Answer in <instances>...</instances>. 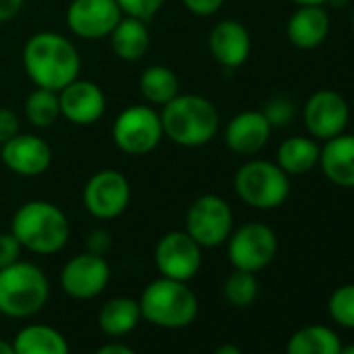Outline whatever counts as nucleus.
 Wrapping results in <instances>:
<instances>
[{"instance_id":"nucleus-1","label":"nucleus","mask_w":354,"mask_h":354,"mask_svg":"<svg viewBox=\"0 0 354 354\" xmlns=\"http://www.w3.org/2000/svg\"><path fill=\"white\" fill-rule=\"evenodd\" d=\"M21 63L36 88L61 92L80 77L82 59L75 44L59 32L34 34L21 53Z\"/></svg>"},{"instance_id":"nucleus-2","label":"nucleus","mask_w":354,"mask_h":354,"mask_svg":"<svg viewBox=\"0 0 354 354\" xmlns=\"http://www.w3.org/2000/svg\"><path fill=\"white\" fill-rule=\"evenodd\" d=\"M160 123L165 138L173 144L198 148L217 136L219 111L201 94H177L160 106Z\"/></svg>"},{"instance_id":"nucleus-3","label":"nucleus","mask_w":354,"mask_h":354,"mask_svg":"<svg viewBox=\"0 0 354 354\" xmlns=\"http://www.w3.org/2000/svg\"><path fill=\"white\" fill-rule=\"evenodd\" d=\"M11 234L19 240L24 250L36 254L61 252L71 236L67 215L48 201H28L11 219Z\"/></svg>"},{"instance_id":"nucleus-4","label":"nucleus","mask_w":354,"mask_h":354,"mask_svg":"<svg viewBox=\"0 0 354 354\" xmlns=\"http://www.w3.org/2000/svg\"><path fill=\"white\" fill-rule=\"evenodd\" d=\"M140 313L162 329H184L198 317V298L188 281L158 277L140 294Z\"/></svg>"},{"instance_id":"nucleus-5","label":"nucleus","mask_w":354,"mask_h":354,"mask_svg":"<svg viewBox=\"0 0 354 354\" xmlns=\"http://www.w3.org/2000/svg\"><path fill=\"white\" fill-rule=\"evenodd\" d=\"M50 296L46 273L28 261L0 269V313L11 319H28L44 308Z\"/></svg>"},{"instance_id":"nucleus-6","label":"nucleus","mask_w":354,"mask_h":354,"mask_svg":"<svg viewBox=\"0 0 354 354\" xmlns=\"http://www.w3.org/2000/svg\"><path fill=\"white\" fill-rule=\"evenodd\" d=\"M238 198L259 211L281 207L290 196V175L273 160L250 158L234 175Z\"/></svg>"},{"instance_id":"nucleus-7","label":"nucleus","mask_w":354,"mask_h":354,"mask_svg":"<svg viewBox=\"0 0 354 354\" xmlns=\"http://www.w3.org/2000/svg\"><path fill=\"white\" fill-rule=\"evenodd\" d=\"M111 136L115 146L129 156L150 154L165 138L160 113L150 104H131L113 121Z\"/></svg>"},{"instance_id":"nucleus-8","label":"nucleus","mask_w":354,"mask_h":354,"mask_svg":"<svg viewBox=\"0 0 354 354\" xmlns=\"http://www.w3.org/2000/svg\"><path fill=\"white\" fill-rule=\"evenodd\" d=\"M186 232L201 248H217L234 232V211L217 194L198 196L186 211Z\"/></svg>"},{"instance_id":"nucleus-9","label":"nucleus","mask_w":354,"mask_h":354,"mask_svg":"<svg viewBox=\"0 0 354 354\" xmlns=\"http://www.w3.org/2000/svg\"><path fill=\"white\" fill-rule=\"evenodd\" d=\"M277 236L265 223H246L227 238V259L234 269L259 273L277 257Z\"/></svg>"},{"instance_id":"nucleus-10","label":"nucleus","mask_w":354,"mask_h":354,"mask_svg":"<svg viewBox=\"0 0 354 354\" xmlns=\"http://www.w3.org/2000/svg\"><path fill=\"white\" fill-rule=\"evenodd\" d=\"M82 198L86 211L92 217L100 221H111L123 215L129 207L131 186L123 173L115 169H102L86 182Z\"/></svg>"},{"instance_id":"nucleus-11","label":"nucleus","mask_w":354,"mask_h":354,"mask_svg":"<svg viewBox=\"0 0 354 354\" xmlns=\"http://www.w3.org/2000/svg\"><path fill=\"white\" fill-rule=\"evenodd\" d=\"M154 265L160 277L190 281L203 267V248L186 230L169 232L154 246Z\"/></svg>"},{"instance_id":"nucleus-12","label":"nucleus","mask_w":354,"mask_h":354,"mask_svg":"<svg viewBox=\"0 0 354 354\" xmlns=\"http://www.w3.org/2000/svg\"><path fill=\"white\" fill-rule=\"evenodd\" d=\"M302 121L315 140H331L344 133L350 123L348 100L335 90H317L302 106Z\"/></svg>"},{"instance_id":"nucleus-13","label":"nucleus","mask_w":354,"mask_h":354,"mask_svg":"<svg viewBox=\"0 0 354 354\" xmlns=\"http://www.w3.org/2000/svg\"><path fill=\"white\" fill-rule=\"evenodd\" d=\"M121 17L117 0H71L65 21L73 36L94 42L109 38Z\"/></svg>"},{"instance_id":"nucleus-14","label":"nucleus","mask_w":354,"mask_h":354,"mask_svg":"<svg viewBox=\"0 0 354 354\" xmlns=\"http://www.w3.org/2000/svg\"><path fill=\"white\" fill-rule=\"evenodd\" d=\"M111 281V267L104 257L82 252L69 259L61 271V288L69 298L92 300L100 296Z\"/></svg>"},{"instance_id":"nucleus-15","label":"nucleus","mask_w":354,"mask_h":354,"mask_svg":"<svg viewBox=\"0 0 354 354\" xmlns=\"http://www.w3.org/2000/svg\"><path fill=\"white\" fill-rule=\"evenodd\" d=\"M0 160L19 177H38L50 169L53 148L40 136L17 133L0 146Z\"/></svg>"},{"instance_id":"nucleus-16","label":"nucleus","mask_w":354,"mask_h":354,"mask_svg":"<svg viewBox=\"0 0 354 354\" xmlns=\"http://www.w3.org/2000/svg\"><path fill=\"white\" fill-rule=\"evenodd\" d=\"M61 117L73 125H94L106 111L102 88L90 80H73L59 92Z\"/></svg>"},{"instance_id":"nucleus-17","label":"nucleus","mask_w":354,"mask_h":354,"mask_svg":"<svg viewBox=\"0 0 354 354\" xmlns=\"http://www.w3.org/2000/svg\"><path fill=\"white\" fill-rule=\"evenodd\" d=\"M209 50L211 57L225 69L242 67L252 50L250 32L244 24L236 19H223L213 26L209 34Z\"/></svg>"},{"instance_id":"nucleus-18","label":"nucleus","mask_w":354,"mask_h":354,"mask_svg":"<svg viewBox=\"0 0 354 354\" xmlns=\"http://www.w3.org/2000/svg\"><path fill=\"white\" fill-rule=\"evenodd\" d=\"M271 129L273 127L263 111H242L230 119L223 138L234 154L254 156L267 146Z\"/></svg>"},{"instance_id":"nucleus-19","label":"nucleus","mask_w":354,"mask_h":354,"mask_svg":"<svg viewBox=\"0 0 354 354\" xmlns=\"http://www.w3.org/2000/svg\"><path fill=\"white\" fill-rule=\"evenodd\" d=\"M319 169L339 188H354V133H339L325 140L319 152Z\"/></svg>"},{"instance_id":"nucleus-20","label":"nucleus","mask_w":354,"mask_h":354,"mask_svg":"<svg viewBox=\"0 0 354 354\" xmlns=\"http://www.w3.org/2000/svg\"><path fill=\"white\" fill-rule=\"evenodd\" d=\"M329 13L325 7H296L286 26V36L292 46L300 50H313L321 46L329 36Z\"/></svg>"},{"instance_id":"nucleus-21","label":"nucleus","mask_w":354,"mask_h":354,"mask_svg":"<svg viewBox=\"0 0 354 354\" xmlns=\"http://www.w3.org/2000/svg\"><path fill=\"white\" fill-rule=\"evenodd\" d=\"M146 24L148 21L136 17H127V15L121 17V21L115 26V30L109 36L111 48L117 59L125 63H136L146 57L150 48V32Z\"/></svg>"},{"instance_id":"nucleus-22","label":"nucleus","mask_w":354,"mask_h":354,"mask_svg":"<svg viewBox=\"0 0 354 354\" xmlns=\"http://www.w3.org/2000/svg\"><path fill=\"white\" fill-rule=\"evenodd\" d=\"M321 146L315 138L308 136H292L286 138L277 148V165L292 177L306 175L315 167H319Z\"/></svg>"},{"instance_id":"nucleus-23","label":"nucleus","mask_w":354,"mask_h":354,"mask_svg":"<svg viewBox=\"0 0 354 354\" xmlns=\"http://www.w3.org/2000/svg\"><path fill=\"white\" fill-rule=\"evenodd\" d=\"M140 321H142L140 304L129 296H115L106 300L98 313V325L111 337H123L131 333Z\"/></svg>"},{"instance_id":"nucleus-24","label":"nucleus","mask_w":354,"mask_h":354,"mask_svg":"<svg viewBox=\"0 0 354 354\" xmlns=\"http://www.w3.org/2000/svg\"><path fill=\"white\" fill-rule=\"evenodd\" d=\"M15 354H69L65 335L44 323L24 327L11 342Z\"/></svg>"},{"instance_id":"nucleus-25","label":"nucleus","mask_w":354,"mask_h":354,"mask_svg":"<svg viewBox=\"0 0 354 354\" xmlns=\"http://www.w3.org/2000/svg\"><path fill=\"white\" fill-rule=\"evenodd\" d=\"M339 335L325 325H306L292 333L286 354H339Z\"/></svg>"},{"instance_id":"nucleus-26","label":"nucleus","mask_w":354,"mask_h":354,"mask_svg":"<svg viewBox=\"0 0 354 354\" xmlns=\"http://www.w3.org/2000/svg\"><path fill=\"white\" fill-rule=\"evenodd\" d=\"M140 94L150 106H162L180 94V80L167 65H150L140 75Z\"/></svg>"},{"instance_id":"nucleus-27","label":"nucleus","mask_w":354,"mask_h":354,"mask_svg":"<svg viewBox=\"0 0 354 354\" xmlns=\"http://www.w3.org/2000/svg\"><path fill=\"white\" fill-rule=\"evenodd\" d=\"M24 115L30 121V125H34L38 129L53 127L61 117L59 92L46 90V88H36L24 104Z\"/></svg>"},{"instance_id":"nucleus-28","label":"nucleus","mask_w":354,"mask_h":354,"mask_svg":"<svg viewBox=\"0 0 354 354\" xmlns=\"http://www.w3.org/2000/svg\"><path fill=\"white\" fill-rule=\"evenodd\" d=\"M257 273H250V271H240V269H234L225 283H223V296L225 300L232 304V306H238V308H244V306H250L257 296H259V281L254 277Z\"/></svg>"},{"instance_id":"nucleus-29","label":"nucleus","mask_w":354,"mask_h":354,"mask_svg":"<svg viewBox=\"0 0 354 354\" xmlns=\"http://www.w3.org/2000/svg\"><path fill=\"white\" fill-rule=\"evenodd\" d=\"M327 308L337 325L354 329V283L335 288L327 300Z\"/></svg>"},{"instance_id":"nucleus-30","label":"nucleus","mask_w":354,"mask_h":354,"mask_svg":"<svg viewBox=\"0 0 354 354\" xmlns=\"http://www.w3.org/2000/svg\"><path fill=\"white\" fill-rule=\"evenodd\" d=\"M167 0H117V5L123 15L136 17L142 21H150L162 7Z\"/></svg>"},{"instance_id":"nucleus-31","label":"nucleus","mask_w":354,"mask_h":354,"mask_svg":"<svg viewBox=\"0 0 354 354\" xmlns=\"http://www.w3.org/2000/svg\"><path fill=\"white\" fill-rule=\"evenodd\" d=\"M267 121L271 123V127H283L292 121L294 117V104L290 98H283V96H277V98H271L267 102V106L263 109Z\"/></svg>"},{"instance_id":"nucleus-32","label":"nucleus","mask_w":354,"mask_h":354,"mask_svg":"<svg viewBox=\"0 0 354 354\" xmlns=\"http://www.w3.org/2000/svg\"><path fill=\"white\" fill-rule=\"evenodd\" d=\"M21 250L24 248H21L19 240L11 232L0 234V269L17 263L21 259Z\"/></svg>"},{"instance_id":"nucleus-33","label":"nucleus","mask_w":354,"mask_h":354,"mask_svg":"<svg viewBox=\"0 0 354 354\" xmlns=\"http://www.w3.org/2000/svg\"><path fill=\"white\" fill-rule=\"evenodd\" d=\"M19 133V115L13 109L0 106V146Z\"/></svg>"},{"instance_id":"nucleus-34","label":"nucleus","mask_w":354,"mask_h":354,"mask_svg":"<svg viewBox=\"0 0 354 354\" xmlns=\"http://www.w3.org/2000/svg\"><path fill=\"white\" fill-rule=\"evenodd\" d=\"M111 246H113V240L106 230H94V232H90V236L86 240V252H92L98 257H104L111 250Z\"/></svg>"},{"instance_id":"nucleus-35","label":"nucleus","mask_w":354,"mask_h":354,"mask_svg":"<svg viewBox=\"0 0 354 354\" xmlns=\"http://www.w3.org/2000/svg\"><path fill=\"white\" fill-rule=\"evenodd\" d=\"M225 0H182V5L198 17H211L215 15L221 7H223Z\"/></svg>"},{"instance_id":"nucleus-36","label":"nucleus","mask_w":354,"mask_h":354,"mask_svg":"<svg viewBox=\"0 0 354 354\" xmlns=\"http://www.w3.org/2000/svg\"><path fill=\"white\" fill-rule=\"evenodd\" d=\"M26 0H0V24L13 21L24 9Z\"/></svg>"},{"instance_id":"nucleus-37","label":"nucleus","mask_w":354,"mask_h":354,"mask_svg":"<svg viewBox=\"0 0 354 354\" xmlns=\"http://www.w3.org/2000/svg\"><path fill=\"white\" fill-rule=\"evenodd\" d=\"M94 354H138V352L131 350L129 346H123V344H106V346L98 348Z\"/></svg>"},{"instance_id":"nucleus-38","label":"nucleus","mask_w":354,"mask_h":354,"mask_svg":"<svg viewBox=\"0 0 354 354\" xmlns=\"http://www.w3.org/2000/svg\"><path fill=\"white\" fill-rule=\"evenodd\" d=\"M296 7H325L329 0H292Z\"/></svg>"},{"instance_id":"nucleus-39","label":"nucleus","mask_w":354,"mask_h":354,"mask_svg":"<svg viewBox=\"0 0 354 354\" xmlns=\"http://www.w3.org/2000/svg\"><path fill=\"white\" fill-rule=\"evenodd\" d=\"M213 354H242V350H240L236 344H223V346H219Z\"/></svg>"},{"instance_id":"nucleus-40","label":"nucleus","mask_w":354,"mask_h":354,"mask_svg":"<svg viewBox=\"0 0 354 354\" xmlns=\"http://www.w3.org/2000/svg\"><path fill=\"white\" fill-rule=\"evenodd\" d=\"M0 354H15V350H13L11 342H7V339H0Z\"/></svg>"},{"instance_id":"nucleus-41","label":"nucleus","mask_w":354,"mask_h":354,"mask_svg":"<svg viewBox=\"0 0 354 354\" xmlns=\"http://www.w3.org/2000/svg\"><path fill=\"white\" fill-rule=\"evenodd\" d=\"M339 354H354V344H348V346H342Z\"/></svg>"},{"instance_id":"nucleus-42","label":"nucleus","mask_w":354,"mask_h":354,"mask_svg":"<svg viewBox=\"0 0 354 354\" xmlns=\"http://www.w3.org/2000/svg\"><path fill=\"white\" fill-rule=\"evenodd\" d=\"M352 34H354V11H352Z\"/></svg>"},{"instance_id":"nucleus-43","label":"nucleus","mask_w":354,"mask_h":354,"mask_svg":"<svg viewBox=\"0 0 354 354\" xmlns=\"http://www.w3.org/2000/svg\"><path fill=\"white\" fill-rule=\"evenodd\" d=\"M265 354H275V352H265Z\"/></svg>"},{"instance_id":"nucleus-44","label":"nucleus","mask_w":354,"mask_h":354,"mask_svg":"<svg viewBox=\"0 0 354 354\" xmlns=\"http://www.w3.org/2000/svg\"><path fill=\"white\" fill-rule=\"evenodd\" d=\"M0 317H3V313H0Z\"/></svg>"}]
</instances>
